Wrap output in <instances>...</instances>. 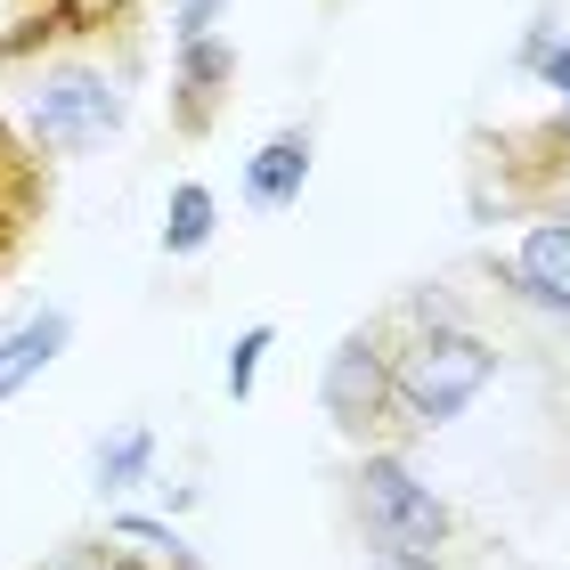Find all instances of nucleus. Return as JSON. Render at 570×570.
<instances>
[{"instance_id": "obj_15", "label": "nucleus", "mask_w": 570, "mask_h": 570, "mask_svg": "<svg viewBox=\"0 0 570 570\" xmlns=\"http://www.w3.org/2000/svg\"><path fill=\"white\" fill-rule=\"evenodd\" d=\"M522 66H530L547 90H562V115H570V41H554V33H530V41H522Z\"/></svg>"}, {"instance_id": "obj_16", "label": "nucleus", "mask_w": 570, "mask_h": 570, "mask_svg": "<svg viewBox=\"0 0 570 570\" xmlns=\"http://www.w3.org/2000/svg\"><path fill=\"white\" fill-rule=\"evenodd\" d=\"M41 570H131V554H115L107 538H82V547H58Z\"/></svg>"}, {"instance_id": "obj_11", "label": "nucleus", "mask_w": 570, "mask_h": 570, "mask_svg": "<svg viewBox=\"0 0 570 570\" xmlns=\"http://www.w3.org/2000/svg\"><path fill=\"white\" fill-rule=\"evenodd\" d=\"M213 213H220V204H213L204 179H179V188H171V213H164V253H171V262H188V253L213 245Z\"/></svg>"}, {"instance_id": "obj_9", "label": "nucleus", "mask_w": 570, "mask_h": 570, "mask_svg": "<svg viewBox=\"0 0 570 570\" xmlns=\"http://www.w3.org/2000/svg\"><path fill=\"white\" fill-rule=\"evenodd\" d=\"M309 188V131H269L262 155L245 164V204L253 213H285Z\"/></svg>"}, {"instance_id": "obj_6", "label": "nucleus", "mask_w": 570, "mask_h": 570, "mask_svg": "<svg viewBox=\"0 0 570 570\" xmlns=\"http://www.w3.org/2000/svg\"><path fill=\"white\" fill-rule=\"evenodd\" d=\"M228 82H237V49H228L220 33L179 41V73H171V131H179V139H204V131H213V115H220V98H228Z\"/></svg>"}, {"instance_id": "obj_14", "label": "nucleus", "mask_w": 570, "mask_h": 570, "mask_svg": "<svg viewBox=\"0 0 570 570\" xmlns=\"http://www.w3.org/2000/svg\"><path fill=\"white\" fill-rule=\"evenodd\" d=\"M115 538H122V547H139V554H155L164 570H196L188 554H179V530H164V522H147V513H122V522H115Z\"/></svg>"}, {"instance_id": "obj_8", "label": "nucleus", "mask_w": 570, "mask_h": 570, "mask_svg": "<svg viewBox=\"0 0 570 570\" xmlns=\"http://www.w3.org/2000/svg\"><path fill=\"white\" fill-rule=\"evenodd\" d=\"M66 343H73V318H66V309H33V318H17L9 334H0V400H17L33 375H49Z\"/></svg>"}, {"instance_id": "obj_3", "label": "nucleus", "mask_w": 570, "mask_h": 570, "mask_svg": "<svg viewBox=\"0 0 570 570\" xmlns=\"http://www.w3.org/2000/svg\"><path fill=\"white\" fill-rule=\"evenodd\" d=\"M318 400H326V424L367 449V440L392 424V326L375 318V326L343 334L334 358H326V375H318Z\"/></svg>"}, {"instance_id": "obj_7", "label": "nucleus", "mask_w": 570, "mask_h": 570, "mask_svg": "<svg viewBox=\"0 0 570 570\" xmlns=\"http://www.w3.org/2000/svg\"><path fill=\"white\" fill-rule=\"evenodd\" d=\"M505 285H513L522 302H538V309H554V318H570V213L538 220L530 237L513 245Z\"/></svg>"}, {"instance_id": "obj_5", "label": "nucleus", "mask_w": 570, "mask_h": 570, "mask_svg": "<svg viewBox=\"0 0 570 570\" xmlns=\"http://www.w3.org/2000/svg\"><path fill=\"white\" fill-rule=\"evenodd\" d=\"M49 213V171H41V147L17 131V122H0V277L24 262V245H33V228Z\"/></svg>"}, {"instance_id": "obj_17", "label": "nucleus", "mask_w": 570, "mask_h": 570, "mask_svg": "<svg viewBox=\"0 0 570 570\" xmlns=\"http://www.w3.org/2000/svg\"><path fill=\"white\" fill-rule=\"evenodd\" d=\"M220 9H228V0H171V33L179 41H204L220 24Z\"/></svg>"}, {"instance_id": "obj_13", "label": "nucleus", "mask_w": 570, "mask_h": 570, "mask_svg": "<svg viewBox=\"0 0 570 570\" xmlns=\"http://www.w3.org/2000/svg\"><path fill=\"white\" fill-rule=\"evenodd\" d=\"M269 343H277V326H245L237 343H228V367H220V383H228V400H253V375H262V358H269Z\"/></svg>"}, {"instance_id": "obj_12", "label": "nucleus", "mask_w": 570, "mask_h": 570, "mask_svg": "<svg viewBox=\"0 0 570 570\" xmlns=\"http://www.w3.org/2000/svg\"><path fill=\"white\" fill-rule=\"evenodd\" d=\"M147 464H155V432H147V424H131V432L98 440L90 473H98V489H131V481H147Z\"/></svg>"}, {"instance_id": "obj_1", "label": "nucleus", "mask_w": 570, "mask_h": 570, "mask_svg": "<svg viewBox=\"0 0 570 570\" xmlns=\"http://www.w3.org/2000/svg\"><path fill=\"white\" fill-rule=\"evenodd\" d=\"M383 326H392V424H400V432H440V424H456L464 407L489 392V375H498L489 334H473L440 294L400 302Z\"/></svg>"}, {"instance_id": "obj_4", "label": "nucleus", "mask_w": 570, "mask_h": 570, "mask_svg": "<svg viewBox=\"0 0 570 570\" xmlns=\"http://www.w3.org/2000/svg\"><path fill=\"white\" fill-rule=\"evenodd\" d=\"M122 131V90H115V73H98V66H58V73H41V90H33V147L49 155H90L98 139H115Z\"/></svg>"}, {"instance_id": "obj_10", "label": "nucleus", "mask_w": 570, "mask_h": 570, "mask_svg": "<svg viewBox=\"0 0 570 570\" xmlns=\"http://www.w3.org/2000/svg\"><path fill=\"white\" fill-rule=\"evenodd\" d=\"M131 9H139V0H41V9L17 24V33H0V66L24 58V49H41V41L98 33V24H115V17H131Z\"/></svg>"}, {"instance_id": "obj_2", "label": "nucleus", "mask_w": 570, "mask_h": 570, "mask_svg": "<svg viewBox=\"0 0 570 570\" xmlns=\"http://www.w3.org/2000/svg\"><path fill=\"white\" fill-rule=\"evenodd\" d=\"M351 505H358V530H367V554H416V562H440L449 547V505L432 498V481L407 473L400 449H367L351 473Z\"/></svg>"}]
</instances>
